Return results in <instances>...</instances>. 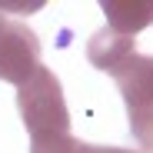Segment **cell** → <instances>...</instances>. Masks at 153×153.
Segmentation results:
<instances>
[{"instance_id":"obj_1","label":"cell","mask_w":153,"mask_h":153,"mask_svg":"<svg viewBox=\"0 0 153 153\" xmlns=\"http://www.w3.org/2000/svg\"><path fill=\"white\" fill-rule=\"evenodd\" d=\"M17 110L30 137H50V133H70V110L63 100V87L53 70L43 63L23 87H17Z\"/></svg>"},{"instance_id":"obj_2","label":"cell","mask_w":153,"mask_h":153,"mask_svg":"<svg viewBox=\"0 0 153 153\" xmlns=\"http://www.w3.org/2000/svg\"><path fill=\"white\" fill-rule=\"evenodd\" d=\"M113 83L126 103V120H130L133 140L153 153V57L130 53L120 67L110 70Z\"/></svg>"},{"instance_id":"obj_3","label":"cell","mask_w":153,"mask_h":153,"mask_svg":"<svg viewBox=\"0 0 153 153\" xmlns=\"http://www.w3.org/2000/svg\"><path fill=\"white\" fill-rule=\"evenodd\" d=\"M40 67V37L23 20L7 17L0 4V80L23 87Z\"/></svg>"},{"instance_id":"obj_4","label":"cell","mask_w":153,"mask_h":153,"mask_svg":"<svg viewBox=\"0 0 153 153\" xmlns=\"http://www.w3.org/2000/svg\"><path fill=\"white\" fill-rule=\"evenodd\" d=\"M107 13V30L120 37H137L153 23V0H103Z\"/></svg>"},{"instance_id":"obj_5","label":"cell","mask_w":153,"mask_h":153,"mask_svg":"<svg viewBox=\"0 0 153 153\" xmlns=\"http://www.w3.org/2000/svg\"><path fill=\"white\" fill-rule=\"evenodd\" d=\"M130 53H133V37H120L113 30H97L87 40V60L97 70H107V73L113 67H120Z\"/></svg>"},{"instance_id":"obj_6","label":"cell","mask_w":153,"mask_h":153,"mask_svg":"<svg viewBox=\"0 0 153 153\" xmlns=\"http://www.w3.org/2000/svg\"><path fill=\"white\" fill-rule=\"evenodd\" d=\"M30 153H80V140H76L73 133L30 137Z\"/></svg>"},{"instance_id":"obj_7","label":"cell","mask_w":153,"mask_h":153,"mask_svg":"<svg viewBox=\"0 0 153 153\" xmlns=\"http://www.w3.org/2000/svg\"><path fill=\"white\" fill-rule=\"evenodd\" d=\"M80 153H146V150H123V146H100V143H83V140H80Z\"/></svg>"}]
</instances>
